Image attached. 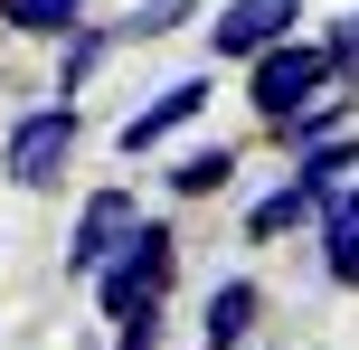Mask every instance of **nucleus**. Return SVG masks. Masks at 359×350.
I'll list each match as a JSON object with an SVG mask.
<instances>
[{"instance_id": "f257e3e1", "label": "nucleus", "mask_w": 359, "mask_h": 350, "mask_svg": "<svg viewBox=\"0 0 359 350\" xmlns=\"http://www.w3.org/2000/svg\"><path fill=\"white\" fill-rule=\"evenodd\" d=\"M170 284H180V237H170V218H142L123 246H114L104 265H95V313L104 322H133V313H161L170 303Z\"/></svg>"}, {"instance_id": "f03ea898", "label": "nucleus", "mask_w": 359, "mask_h": 350, "mask_svg": "<svg viewBox=\"0 0 359 350\" xmlns=\"http://www.w3.org/2000/svg\"><path fill=\"white\" fill-rule=\"evenodd\" d=\"M76 142H86V114H76V95H57V105H29V114L10 123V142H0V170H10V189L48 199V189L67 180Z\"/></svg>"}, {"instance_id": "7ed1b4c3", "label": "nucleus", "mask_w": 359, "mask_h": 350, "mask_svg": "<svg viewBox=\"0 0 359 350\" xmlns=\"http://www.w3.org/2000/svg\"><path fill=\"white\" fill-rule=\"evenodd\" d=\"M322 86H341V76H331V48H322V38H303V29H293L284 48L246 57V105H255V123H265V133L284 123V114H303Z\"/></svg>"}, {"instance_id": "20e7f679", "label": "nucleus", "mask_w": 359, "mask_h": 350, "mask_svg": "<svg viewBox=\"0 0 359 350\" xmlns=\"http://www.w3.org/2000/svg\"><path fill=\"white\" fill-rule=\"evenodd\" d=\"M142 218H151V208L133 199V180L86 189V199H76V227H67V275H76V284H95V265H104V256H114V246H123Z\"/></svg>"}, {"instance_id": "39448f33", "label": "nucleus", "mask_w": 359, "mask_h": 350, "mask_svg": "<svg viewBox=\"0 0 359 350\" xmlns=\"http://www.w3.org/2000/svg\"><path fill=\"white\" fill-rule=\"evenodd\" d=\"M303 29V0H217L208 10V67H246V57L284 48Z\"/></svg>"}, {"instance_id": "423d86ee", "label": "nucleus", "mask_w": 359, "mask_h": 350, "mask_svg": "<svg viewBox=\"0 0 359 350\" xmlns=\"http://www.w3.org/2000/svg\"><path fill=\"white\" fill-rule=\"evenodd\" d=\"M208 95H217V76H208V67H198V76H180V86H161L151 105H133V114H123V133H114V152H123V161H142V152L180 142V133H189L198 114H208Z\"/></svg>"}, {"instance_id": "0eeeda50", "label": "nucleus", "mask_w": 359, "mask_h": 350, "mask_svg": "<svg viewBox=\"0 0 359 350\" xmlns=\"http://www.w3.org/2000/svg\"><path fill=\"white\" fill-rule=\"evenodd\" d=\"M255 322H265V294H255V275L208 284V313H198V341H208V350H255Z\"/></svg>"}, {"instance_id": "6e6552de", "label": "nucleus", "mask_w": 359, "mask_h": 350, "mask_svg": "<svg viewBox=\"0 0 359 350\" xmlns=\"http://www.w3.org/2000/svg\"><path fill=\"white\" fill-rule=\"evenodd\" d=\"M293 227H322V189L284 170V189H265V199L246 208V246H274V237H293Z\"/></svg>"}, {"instance_id": "1a4fd4ad", "label": "nucleus", "mask_w": 359, "mask_h": 350, "mask_svg": "<svg viewBox=\"0 0 359 350\" xmlns=\"http://www.w3.org/2000/svg\"><path fill=\"white\" fill-rule=\"evenodd\" d=\"M350 123H359V86H322L303 114L274 123V142H284V152H312V142H331V133H350Z\"/></svg>"}, {"instance_id": "9d476101", "label": "nucleus", "mask_w": 359, "mask_h": 350, "mask_svg": "<svg viewBox=\"0 0 359 350\" xmlns=\"http://www.w3.org/2000/svg\"><path fill=\"white\" fill-rule=\"evenodd\" d=\"M123 48V29H104V19H86V29L57 38V95H86L95 76H104V57Z\"/></svg>"}, {"instance_id": "9b49d317", "label": "nucleus", "mask_w": 359, "mask_h": 350, "mask_svg": "<svg viewBox=\"0 0 359 350\" xmlns=\"http://www.w3.org/2000/svg\"><path fill=\"white\" fill-rule=\"evenodd\" d=\"M95 0H0V29L10 38H38V48H57L67 29H86Z\"/></svg>"}, {"instance_id": "f8f14e48", "label": "nucleus", "mask_w": 359, "mask_h": 350, "mask_svg": "<svg viewBox=\"0 0 359 350\" xmlns=\"http://www.w3.org/2000/svg\"><path fill=\"white\" fill-rule=\"evenodd\" d=\"M227 180H236V142H189L170 161V199H217Z\"/></svg>"}, {"instance_id": "ddd939ff", "label": "nucleus", "mask_w": 359, "mask_h": 350, "mask_svg": "<svg viewBox=\"0 0 359 350\" xmlns=\"http://www.w3.org/2000/svg\"><path fill=\"white\" fill-rule=\"evenodd\" d=\"M293 180H312L322 199H331V189H350V180H359V123L331 133V142H312V152H293Z\"/></svg>"}, {"instance_id": "4468645a", "label": "nucleus", "mask_w": 359, "mask_h": 350, "mask_svg": "<svg viewBox=\"0 0 359 350\" xmlns=\"http://www.w3.org/2000/svg\"><path fill=\"white\" fill-rule=\"evenodd\" d=\"M198 10L208 0H133V19H114V29H123V48H151V38H180Z\"/></svg>"}, {"instance_id": "2eb2a0df", "label": "nucleus", "mask_w": 359, "mask_h": 350, "mask_svg": "<svg viewBox=\"0 0 359 350\" xmlns=\"http://www.w3.org/2000/svg\"><path fill=\"white\" fill-rule=\"evenodd\" d=\"M322 275L341 284V294H359V227H341V218H322Z\"/></svg>"}, {"instance_id": "dca6fc26", "label": "nucleus", "mask_w": 359, "mask_h": 350, "mask_svg": "<svg viewBox=\"0 0 359 350\" xmlns=\"http://www.w3.org/2000/svg\"><path fill=\"white\" fill-rule=\"evenodd\" d=\"M322 48H331V76H341V86H359V10L322 19Z\"/></svg>"}, {"instance_id": "f3484780", "label": "nucleus", "mask_w": 359, "mask_h": 350, "mask_svg": "<svg viewBox=\"0 0 359 350\" xmlns=\"http://www.w3.org/2000/svg\"><path fill=\"white\" fill-rule=\"evenodd\" d=\"M114 350H161V313H133V322H114Z\"/></svg>"}]
</instances>
